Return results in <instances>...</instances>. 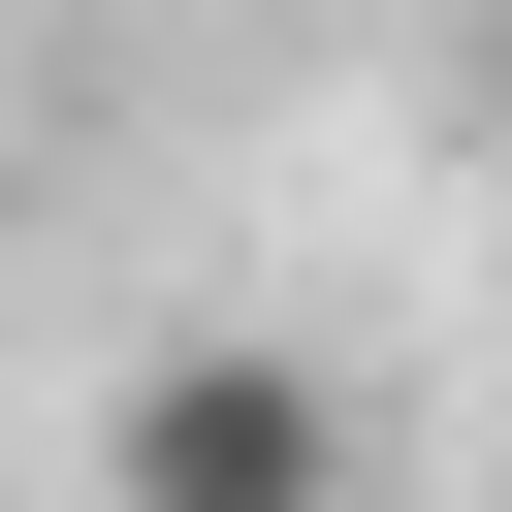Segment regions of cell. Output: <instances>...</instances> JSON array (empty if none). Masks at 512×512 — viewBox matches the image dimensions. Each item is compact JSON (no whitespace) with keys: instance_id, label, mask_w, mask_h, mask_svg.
Segmentation results:
<instances>
[{"instance_id":"1","label":"cell","mask_w":512,"mask_h":512,"mask_svg":"<svg viewBox=\"0 0 512 512\" xmlns=\"http://www.w3.org/2000/svg\"><path fill=\"white\" fill-rule=\"evenodd\" d=\"M96 512H352V384L320 352H160L128 448H96Z\"/></svg>"},{"instance_id":"2","label":"cell","mask_w":512,"mask_h":512,"mask_svg":"<svg viewBox=\"0 0 512 512\" xmlns=\"http://www.w3.org/2000/svg\"><path fill=\"white\" fill-rule=\"evenodd\" d=\"M0 512H32V448H0Z\"/></svg>"}]
</instances>
